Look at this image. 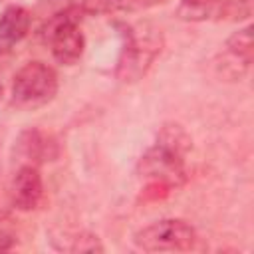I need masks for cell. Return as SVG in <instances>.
Masks as SVG:
<instances>
[{
  "label": "cell",
  "instance_id": "obj_7",
  "mask_svg": "<svg viewBox=\"0 0 254 254\" xmlns=\"http://www.w3.org/2000/svg\"><path fill=\"white\" fill-rule=\"evenodd\" d=\"M226 52L222 56V73L230 79H240L252 65V26L234 32L226 40Z\"/></svg>",
  "mask_w": 254,
  "mask_h": 254
},
{
  "label": "cell",
  "instance_id": "obj_3",
  "mask_svg": "<svg viewBox=\"0 0 254 254\" xmlns=\"http://www.w3.org/2000/svg\"><path fill=\"white\" fill-rule=\"evenodd\" d=\"M58 73L44 62L24 64L12 81V101L20 109H38L58 93Z\"/></svg>",
  "mask_w": 254,
  "mask_h": 254
},
{
  "label": "cell",
  "instance_id": "obj_10",
  "mask_svg": "<svg viewBox=\"0 0 254 254\" xmlns=\"http://www.w3.org/2000/svg\"><path fill=\"white\" fill-rule=\"evenodd\" d=\"M163 0H81V12L93 16L117 14V12H137L149 8Z\"/></svg>",
  "mask_w": 254,
  "mask_h": 254
},
{
  "label": "cell",
  "instance_id": "obj_5",
  "mask_svg": "<svg viewBox=\"0 0 254 254\" xmlns=\"http://www.w3.org/2000/svg\"><path fill=\"white\" fill-rule=\"evenodd\" d=\"M44 38L52 50V56L62 65H73L81 60L85 38L77 24L73 10H64L56 14L44 28Z\"/></svg>",
  "mask_w": 254,
  "mask_h": 254
},
{
  "label": "cell",
  "instance_id": "obj_8",
  "mask_svg": "<svg viewBox=\"0 0 254 254\" xmlns=\"http://www.w3.org/2000/svg\"><path fill=\"white\" fill-rule=\"evenodd\" d=\"M30 24L32 16L24 6H6L0 14V54L12 52V48L28 36Z\"/></svg>",
  "mask_w": 254,
  "mask_h": 254
},
{
  "label": "cell",
  "instance_id": "obj_4",
  "mask_svg": "<svg viewBox=\"0 0 254 254\" xmlns=\"http://www.w3.org/2000/svg\"><path fill=\"white\" fill-rule=\"evenodd\" d=\"M133 242L145 252H185L196 242V230L181 218H163L135 232Z\"/></svg>",
  "mask_w": 254,
  "mask_h": 254
},
{
  "label": "cell",
  "instance_id": "obj_11",
  "mask_svg": "<svg viewBox=\"0 0 254 254\" xmlns=\"http://www.w3.org/2000/svg\"><path fill=\"white\" fill-rule=\"evenodd\" d=\"M18 242V228L10 214L0 212V252L10 250Z\"/></svg>",
  "mask_w": 254,
  "mask_h": 254
},
{
  "label": "cell",
  "instance_id": "obj_6",
  "mask_svg": "<svg viewBox=\"0 0 254 254\" xmlns=\"http://www.w3.org/2000/svg\"><path fill=\"white\" fill-rule=\"evenodd\" d=\"M10 198H12V206L22 212L40 206L44 198V181L36 165H24L16 171L10 187Z\"/></svg>",
  "mask_w": 254,
  "mask_h": 254
},
{
  "label": "cell",
  "instance_id": "obj_13",
  "mask_svg": "<svg viewBox=\"0 0 254 254\" xmlns=\"http://www.w3.org/2000/svg\"><path fill=\"white\" fill-rule=\"evenodd\" d=\"M71 250L73 252H101L103 250V246H101V242H99V238L97 236H93V234H83V236H77L75 238V244L71 246Z\"/></svg>",
  "mask_w": 254,
  "mask_h": 254
},
{
  "label": "cell",
  "instance_id": "obj_12",
  "mask_svg": "<svg viewBox=\"0 0 254 254\" xmlns=\"http://www.w3.org/2000/svg\"><path fill=\"white\" fill-rule=\"evenodd\" d=\"M22 145L26 147V155H28V157H36L38 161H44L46 149H48L50 143L46 145V141L42 139V133H38V131H28V133L22 135Z\"/></svg>",
  "mask_w": 254,
  "mask_h": 254
},
{
  "label": "cell",
  "instance_id": "obj_14",
  "mask_svg": "<svg viewBox=\"0 0 254 254\" xmlns=\"http://www.w3.org/2000/svg\"><path fill=\"white\" fill-rule=\"evenodd\" d=\"M0 97H2V85H0Z\"/></svg>",
  "mask_w": 254,
  "mask_h": 254
},
{
  "label": "cell",
  "instance_id": "obj_2",
  "mask_svg": "<svg viewBox=\"0 0 254 254\" xmlns=\"http://www.w3.org/2000/svg\"><path fill=\"white\" fill-rule=\"evenodd\" d=\"M163 48V34L149 22L125 28V44L117 64V77L125 83L141 79Z\"/></svg>",
  "mask_w": 254,
  "mask_h": 254
},
{
  "label": "cell",
  "instance_id": "obj_9",
  "mask_svg": "<svg viewBox=\"0 0 254 254\" xmlns=\"http://www.w3.org/2000/svg\"><path fill=\"white\" fill-rule=\"evenodd\" d=\"M244 0H181L177 14L183 20L202 22L220 16H238Z\"/></svg>",
  "mask_w": 254,
  "mask_h": 254
},
{
  "label": "cell",
  "instance_id": "obj_1",
  "mask_svg": "<svg viewBox=\"0 0 254 254\" xmlns=\"http://www.w3.org/2000/svg\"><path fill=\"white\" fill-rule=\"evenodd\" d=\"M190 149V139L179 125H165L159 141L141 157L139 173L145 179L167 187H179L187 181L185 153Z\"/></svg>",
  "mask_w": 254,
  "mask_h": 254
}]
</instances>
